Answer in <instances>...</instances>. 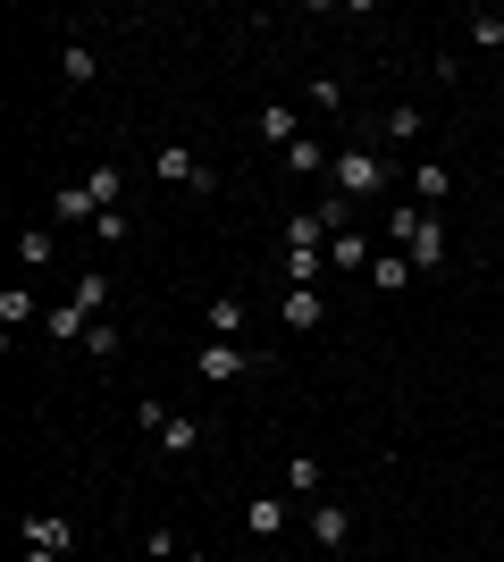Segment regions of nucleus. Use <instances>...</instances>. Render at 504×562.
Returning a JSON list of instances; mask_svg holds the SVG:
<instances>
[{
  "instance_id": "16",
  "label": "nucleus",
  "mask_w": 504,
  "mask_h": 562,
  "mask_svg": "<svg viewBox=\"0 0 504 562\" xmlns=\"http://www.w3.org/2000/svg\"><path fill=\"white\" fill-rule=\"evenodd\" d=\"M76 311H85V319H101V311H110V278H101V269H85V278H76V294H68Z\"/></svg>"
},
{
  "instance_id": "30",
  "label": "nucleus",
  "mask_w": 504,
  "mask_h": 562,
  "mask_svg": "<svg viewBox=\"0 0 504 562\" xmlns=\"http://www.w3.org/2000/svg\"><path fill=\"white\" fill-rule=\"evenodd\" d=\"M93 235H101V244H126V235H135V218H126V211H101Z\"/></svg>"
},
{
  "instance_id": "3",
  "label": "nucleus",
  "mask_w": 504,
  "mask_h": 562,
  "mask_svg": "<svg viewBox=\"0 0 504 562\" xmlns=\"http://www.w3.org/2000/svg\"><path fill=\"white\" fill-rule=\"evenodd\" d=\"M253 361H261V352H244L236 336H211V345L193 352V378H202V386H227V378H244Z\"/></svg>"
},
{
  "instance_id": "26",
  "label": "nucleus",
  "mask_w": 504,
  "mask_h": 562,
  "mask_svg": "<svg viewBox=\"0 0 504 562\" xmlns=\"http://www.w3.org/2000/svg\"><path fill=\"white\" fill-rule=\"evenodd\" d=\"M471 43H480V50H504V9H480V18H471Z\"/></svg>"
},
{
  "instance_id": "15",
  "label": "nucleus",
  "mask_w": 504,
  "mask_h": 562,
  "mask_svg": "<svg viewBox=\"0 0 504 562\" xmlns=\"http://www.w3.org/2000/svg\"><path fill=\"white\" fill-rule=\"evenodd\" d=\"M244 529H253V538H278V529H287V504H278V495H253V504H244Z\"/></svg>"
},
{
  "instance_id": "13",
  "label": "nucleus",
  "mask_w": 504,
  "mask_h": 562,
  "mask_svg": "<svg viewBox=\"0 0 504 562\" xmlns=\"http://www.w3.org/2000/svg\"><path fill=\"white\" fill-rule=\"evenodd\" d=\"M320 319H328V303H320L312 285H287V328H294V336H312Z\"/></svg>"
},
{
  "instance_id": "28",
  "label": "nucleus",
  "mask_w": 504,
  "mask_h": 562,
  "mask_svg": "<svg viewBox=\"0 0 504 562\" xmlns=\"http://www.w3.org/2000/svg\"><path fill=\"white\" fill-rule=\"evenodd\" d=\"M287 487H294V495L320 487V462H312V453H294V462H287Z\"/></svg>"
},
{
  "instance_id": "8",
  "label": "nucleus",
  "mask_w": 504,
  "mask_h": 562,
  "mask_svg": "<svg viewBox=\"0 0 504 562\" xmlns=\"http://www.w3.org/2000/svg\"><path fill=\"white\" fill-rule=\"evenodd\" d=\"M370 260H379V252H370V227H354V235H336V244H328V269H345V278H370Z\"/></svg>"
},
{
  "instance_id": "23",
  "label": "nucleus",
  "mask_w": 504,
  "mask_h": 562,
  "mask_svg": "<svg viewBox=\"0 0 504 562\" xmlns=\"http://www.w3.org/2000/svg\"><path fill=\"white\" fill-rule=\"evenodd\" d=\"M25 319H34V294H25V285H9V294H0V336H18Z\"/></svg>"
},
{
  "instance_id": "20",
  "label": "nucleus",
  "mask_w": 504,
  "mask_h": 562,
  "mask_svg": "<svg viewBox=\"0 0 504 562\" xmlns=\"http://www.w3.org/2000/svg\"><path fill=\"white\" fill-rule=\"evenodd\" d=\"M59 76H68V85H93V76H101L93 43H68V50H59Z\"/></svg>"
},
{
  "instance_id": "1",
  "label": "nucleus",
  "mask_w": 504,
  "mask_h": 562,
  "mask_svg": "<svg viewBox=\"0 0 504 562\" xmlns=\"http://www.w3.org/2000/svg\"><path fill=\"white\" fill-rule=\"evenodd\" d=\"M387 235H395V252L412 260V278H429V269H446V218L421 211V202H395V211L379 218Z\"/></svg>"
},
{
  "instance_id": "4",
  "label": "nucleus",
  "mask_w": 504,
  "mask_h": 562,
  "mask_svg": "<svg viewBox=\"0 0 504 562\" xmlns=\"http://www.w3.org/2000/svg\"><path fill=\"white\" fill-rule=\"evenodd\" d=\"M144 428L160 437V453H168V462H186V453L202 446V420H186V412H168V403H144Z\"/></svg>"
},
{
  "instance_id": "24",
  "label": "nucleus",
  "mask_w": 504,
  "mask_h": 562,
  "mask_svg": "<svg viewBox=\"0 0 504 562\" xmlns=\"http://www.w3.org/2000/svg\"><path fill=\"white\" fill-rule=\"evenodd\" d=\"M287 168H294V177H320V168H336V151H320V143L303 135V143L287 151Z\"/></svg>"
},
{
  "instance_id": "10",
  "label": "nucleus",
  "mask_w": 504,
  "mask_h": 562,
  "mask_svg": "<svg viewBox=\"0 0 504 562\" xmlns=\"http://www.w3.org/2000/svg\"><path fill=\"white\" fill-rule=\"evenodd\" d=\"M261 143L294 151V143H303V110H294V101H269V110H261Z\"/></svg>"
},
{
  "instance_id": "12",
  "label": "nucleus",
  "mask_w": 504,
  "mask_h": 562,
  "mask_svg": "<svg viewBox=\"0 0 504 562\" xmlns=\"http://www.w3.org/2000/svg\"><path fill=\"white\" fill-rule=\"evenodd\" d=\"M51 218H59V227H76V218H85V227H93V218H101V202H93L85 186H59V193H51Z\"/></svg>"
},
{
  "instance_id": "22",
  "label": "nucleus",
  "mask_w": 504,
  "mask_h": 562,
  "mask_svg": "<svg viewBox=\"0 0 504 562\" xmlns=\"http://www.w3.org/2000/svg\"><path fill=\"white\" fill-rule=\"evenodd\" d=\"M211 336H236L244 345V303L236 294H211Z\"/></svg>"
},
{
  "instance_id": "25",
  "label": "nucleus",
  "mask_w": 504,
  "mask_h": 562,
  "mask_svg": "<svg viewBox=\"0 0 504 562\" xmlns=\"http://www.w3.org/2000/svg\"><path fill=\"white\" fill-rule=\"evenodd\" d=\"M387 143H421V110H412V101L387 110Z\"/></svg>"
},
{
  "instance_id": "21",
  "label": "nucleus",
  "mask_w": 504,
  "mask_h": 562,
  "mask_svg": "<svg viewBox=\"0 0 504 562\" xmlns=\"http://www.w3.org/2000/svg\"><path fill=\"white\" fill-rule=\"evenodd\" d=\"M328 278V252H294L287 244V285H320Z\"/></svg>"
},
{
  "instance_id": "11",
  "label": "nucleus",
  "mask_w": 504,
  "mask_h": 562,
  "mask_svg": "<svg viewBox=\"0 0 504 562\" xmlns=\"http://www.w3.org/2000/svg\"><path fill=\"white\" fill-rule=\"evenodd\" d=\"M85 193H93L101 211H126V168H110V160H101V168H85Z\"/></svg>"
},
{
  "instance_id": "31",
  "label": "nucleus",
  "mask_w": 504,
  "mask_h": 562,
  "mask_svg": "<svg viewBox=\"0 0 504 562\" xmlns=\"http://www.w3.org/2000/svg\"><path fill=\"white\" fill-rule=\"evenodd\" d=\"M186 554V546H177V529H168V520H152V562H177Z\"/></svg>"
},
{
  "instance_id": "18",
  "label": "nucleus",
  "mask_w": 504,
  "mask_h": 562,
  "mask_svg": "<svg viewBox=\"0 0 504 562\" xmlns=\"http://www.w3.org/2000/svg\"><path fill=\"white\" fill-rule=\"evenodd\" d=\"M51 252H59V235H51V227H18V260H25V269H51Z\"/></svg>"
},
{
  "instance_id": "7",
  "label": "nucleus",
  "mask_w": 504,
  "mask_h": 562,
  "mask_svg": "<svg viewBox=\"0 0 504 562\" xmlns=\"http://www.w3.org/2000/svg\"><path fill=\"white\" fill-rule=\"evenodd\" d=\"M446 193H455V168H446V160H412V193H404V202H421V211H437Z\"/></svg>"
},
{
  "instance_id": "6",
  "label": "nucleus",
  "mask_w": 504,
  "mask_h": 562,
  "mask_svg": "<svg viewBox=\"0 0 504 562\" xmlns=\"http://www.w3.org/2000/svg\"><path fill=\"white\" fill-rule=\"evenodd\" d=\"M152 177H160V186H193V177H202V151H193V143H160V151H152Z\"/></svg>"
},
{
  "instance_id": "19",
  "label": "nucleus",
  "mask_w": 504,
  "mask_h": 562,
  "mask_svg": "<svg viewBox=\"0 0 504 562\" xmlns=\"http://www.w3.org/2000/svg\"><path fill=\"white\" fill-rule=\"evenodd\" d=\"M43 328L59 336V345H76V336L93 328V319H85V311H76V303H51V311H43Z\"/></svg>"
},
{
  "instance_id": "14",
  "label": "nucleus",
  "mask_w": 504,
  "mask_h": 562,
  "mask_svg": "<svg viewBox=\"0 0 504 562\" xmlns=\"http://www.w3.org/2000/svg\"><path fill=\"white\" fill-rule=\"evenodd\" d=\"M312 218L328 227V244H336V235H354V227H361V211L345 202V193H320V202H312Z\"/></svg>"
},
{
  "instance_id": "17",
  "label": "nucleus",
  "mask_w": 504,
  "mask_h": 562,
  "mask_svg": "<svg viewBox=\"0 0 504 562\" xmlns=\"http://www.w3.org/2000/svg\"><path fill=\"white\" fill-rule=\"evenodd\" d=\"M370 285H379V294H404V285H412V260L404 252H379V260H370Z\"/></svg>"
},
{
  "instance_id": "27",
  "label": "nucleus",
  "mask_w": 504,
  "mask_h": 562,
  "mask_svg": "<svg viewBox=\"0 0 504 562\" xmlns=\"http://www.w3.org/2000/svg\"><path fill=\"white\" fill-rule=\"evenodd\" d=\"M85 352H93V361H119V328H110V319H93V328H85Z\"/></svg>"
},
{
  "instance_id": "33",
  "label": "nucleus",
  "mask_w": 504,
  "mask_h": 562,
  "mask_svg": "<svg viewBox=\"0 0 504 562\" xmlns=\"http://www.w3.org/2000/svg\"><path fill=\"white\" fill-rule=\"evenodd\" d=\"M177 562H211V554H177Z\"/></svg>"
},
{
  "instance_id": "5",
  "label": "nucleus",
  "mask_w": 504,
  "mask_h": 562,
  "mask_svg": "<svg viewBox=\"0 0 504 562\" xmlns=\"http://www.w3.org/2000/svg\"><path fill=\"white\" fill-rule=\"evenodd\" d=\"M18 538H25V546H51V554H68V562H76V529H68L59 513H25V520H18Z\"/></svg>"
},
{
  "instance_id": "2",
  "label": "nucleus",
  "mask_w": 504,
  "mask_h": 562,
  "mask_svg": "<svg viewBox=\"0 0 504 562\" xmlns=\"http://www.w3.org/2000/svg\"><path fill=\"white\" fill-rule=\"evenodd\" d=\"M387 177H395V168H387L379 151H361V143H345V151H336V193H345V202H370V193H387Z\"/></svg>"
},
{
  "instance_id": "32",
  "label": "nucleus",
  "mask_w": 504,
  "mask_h": 562,
  "mask_svg": "<svg viewBox=\"0 0 504 562\" xmlns=\"http://www.w3.org/2000/svg\"><path fill=\"white\" fill-rule=\"evenodd\" d=\"M18 562H68V554H51V546H18Z\"/></svg>"
},
{
  "instance_id": "9",
  "label": "nucleus",
  "mask_w": 504,
  "mask_h": 562,
  "mask_svg": "<svg viewBox=\"0 0 504 562\" xmlns=\"http://www.w3.org/2000/svg\"><path fill=\"white\" fill-rule=\"evenodd\" d=\"M312 538H320V554H345V546H354V513H345V504H320Z\"/></svg>"
},
{
  "instance_id": "29",
  "label": "nucleus",
  "mask_w": 504,
  "mask_h": 562,
  "mask_svg": "<svg viewBox=\"0 0 504 562\" xmlns=\"http://www.w3.org/2000/svg\"><path fill=\"white\" fill-rule=\"evenodd\" d=\"M303 101H312V110H336V101H345V85H336V76H312V85H303Z\"/></svg>"
}]
</instances>
